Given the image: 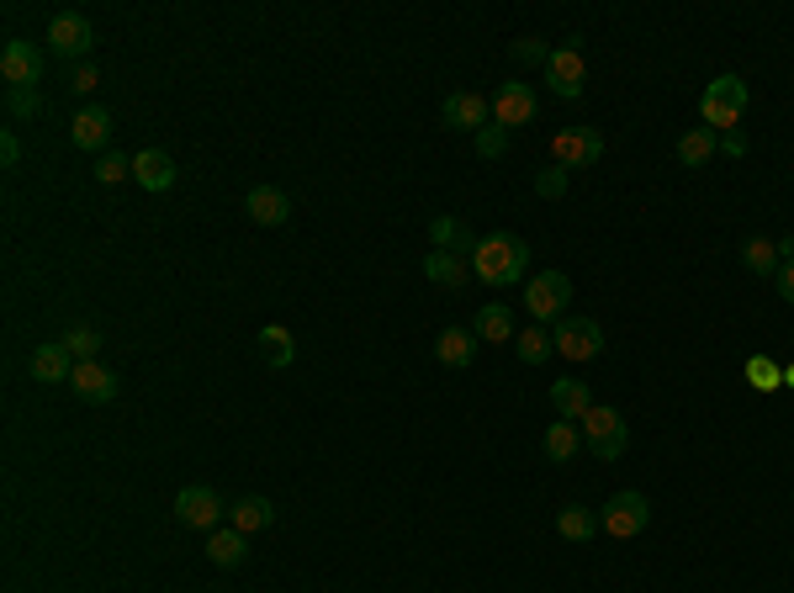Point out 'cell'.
<instances>
[{"instance_id": "obj_1", "label": "cell", "mask_w": 794, "mask_h": 593, "mask_svg": "<svg viewBox=\"0 0 794 593\" xmlns=\"http://www.w3.org/2000/svg\"><path fill=\"white\" fill-rule=\"evenodd\" d=\"M472 276L487 286H514L529 276V244L519 234H487L472 255Z\"/></svg>"}, {"instance_id": "obj_2", "label": "cell", "mask_w": 794, "mask_h": 593, "mask_svg": "<svg viewBox=\"0 0 794 593\" xmlns=\"http://www.w3.org/2000/svg\"><path fill=\"white\" fill-rule=\"evenodd\" d=\"M746 101H752V91H746V80L742 74H721V80H710V91L699 95V112H704V127L715 133H731L736 122H742V112H746Z\"/></svg>"}, {"instance_id": "obj_3", "label": "cell", "mask_w": 794, "mask_h": 593, "mask_svg": "<svg viewBox=\"0 0 794 593\" xmlns=\"http://www.w3.org/2000/svg\"><path fill=\"white\" fill-rule=\"evenodd\" d=\"M578 425H582V446L599 456V461H620V456H626L630 429H626V419H620L615 408L594 403V408H588V413L578 419Z\"/></svg>"}, {"instance_id": "obj_4", "label": "cell", "mask_w": 794, "mask_h": 593, "mask_svg": "<svg viewBox=\"0 0 794 593\" xmlns=\"http://www.w3.org/2000/svg\"><path fill=\"white\" fill-rule=\"evenodd\" d=\"M567 303H573V282L561 270H540L529 276L525 286V308L535 324H551V318H567Z\"/></svg>"}, {"instance_id": "obj_5", "label": "cell", "mask_w": 794, "mask_h": 593, "mask_svg": "<svg viewBox=\"0 0 794 593\" xmlns=\"http://www.w3.org/2000/svg\"><path fill=\"white\" fill-rule=\"evenodd\" d=\"M223 499H217V488H207V482H192V488H181L175 493V520L186 524V530H223Z\"/></svg>"}, {"instance_id": "obj_6", "label": "cell", "mask_w": 794, "mask_h": 593, "mask_svg": "<svg viewBox=\"0 0 794 593\" xmlns=\"http://www.w3.org/2000/svg\"><path fill=\"white\" fill-rule=\"evenodd\" d=\"M604 160V139L599 127H561L551 133V165L561 170H588Z\"/></svg>"}, {"instance_id": "obj_7", "label": "cell", "mask_w": 794, "mask_h": 593, "mask_svg": "<svg viewBox=\"0 0 794 593\" xmlns=\"http://www.w3.org/2000/svg\"><path fill=\"white\" fill-rule=\"evenodd\" d=\"M651 524V503L647 493H615V499L599 509V530H609L615 541H630Z\"/></svg>"}, {"instance_id": "obj_8", "label": "cell", "mask_w": 794, "mask_h": 593, "mask_svg": "<svg viewBox=\"0 0 794 593\" xmlns=\"http://www.w3.org/2000/svg\"><path fill=\"white\" fill-rule=\"evenodd\" d=\"M556 356L567 360H594L604 350V329L594 324V318H582V313H567V318H556Z\"/></svg>"}, {"instance_id": "obj_9", "label": "cell", "mask_w": 794, "mask_h": 593, "mask_svg": "<svg viewBox=\"0 0 794 593\" xmlns=\"http://www.w3.org/2000/svg\"><path fill=\"white\" fill-rule=\"evenodd\" d=\"M582 80H588L582 48H578V43L551 48V64H546V85H551L556 101H578V95H582Z\"/></svg>"}, {"instance_id": "obj_10", "label": "cell", "mask_w": 794, "mask_h": 593, "mask_svg": "<svg viewBox=\"0 0 794 593\" xmlns=\"http://www.w3.org/2000/svg\"><path fill=\"white\" fill-rule=\"evenodd\" d=\"M0 80H6V91L38 85L43 80V48L27 43V38H11V43L0 48Z\"/></svg>"}, {"instance_id": "obj_11", "label": "cell", "mask_w": 794, "mask_h": 593, "mask_svg": "<svg viewBox=\"0 0 794 593\" xmlns=\"http://www.w3.org/2000/svg\"><path fill=\"white\" fill-rule=\"evenodd\" d=\"M487 117H493V101L482 91H456V95H445V106H440V122L456 127V133H472V139L487 127Z\"/></svg>"}, {"instance_id": "obj_12", "label": "cell", "mask_w": 794, "mask_h": 593, "mask_svg": "<svg viewBox=\"0 0 794 593\" xmlns=\"http://www.w3.org/2000/svg\"><path fill=\"white\" fill-rule=\"evenodd\" d=\"M91 43H96V32H91V22H85L80 11H59V17L49 22V48L53 53H64V59H85Z\"/></svg>"}, {"instance_id": "obj_13", "label": "cell", "mask_w": 794, "mask_h": 593, "mask_svg": "<svg viewBox=\"0 0 794 593\" xmlns=\"http://www.w3.org/2000/svg\"><path fill=\"white\" fill-rule=\"evenodd\" d=\"M487 101H493V117H498V127H529V122H535V91H529V85H519V80L498 85Z\"/></svg>"}, {"instance_id": "obj_14", "label": "cell", "mask_w": 794, "mask_h": 593, "mask_svg": "<svg viewBox=\"0 0 794 593\" xmlns=\"http://www.w3.org/2000/svg\"><path fill=\"white\" fill-rule=\"evenodd\" d=\"M70 387H74V398L80 403H112L117 398V371H106L101 360H80L74 366V377H70Z\"/></svg>"}, {"instance_id": "obj_15", "label": "cell", "mask_w": 794, "mask_h": 593, "mask_svg": "<svg viewBox=\"0 0 794 593\" xmlns=\"http://www.w3.org/2000/svg\"><path fill=\"white\" fill-rule=\"evenodd\" d=\"M27 366H32V381L59 387V381L74 377V366H80V360L64 350V339H49V345H38V350H32V360H27Z\"/></svg>"}, {"instance_id": "obj_16", "label": "cell", "mask_w": 794, "mask_h": 593, "mask_svg": "<svg viewBox=\"0 0 794 593\" xmlns=\"http://www.w3.org/2000/svg\"><path fill=\"white\" fill-rule=\"evenodd\" d=\"M244 213L255 217L260 228H281L291 217V196L281 186H255L249 196H244Z\"/></svg>"}, {"instance_id": "obj_17", "label": "cell", "mask_w": 794, "mask_h": 593, "mask_svg": "<svg viewBox=\"0 0 794 593\" xmlns=\"http://www.w3.org/2000/svg\"><path fill=\"white\" fill-rule=\"evenodd\" d=\"M106 139H112V112H106V106H85V112H74V127H70L74 149L96 154V149H106Z\"/></svg>"}, {"instance_id": "obj_18", "label": "cell", "mask_w": 794, "mask_h": 593, "mask_svg": "<svg viewBox=\"0 0 794 593\" xmlns=\"http://www.w3.org/2000/svg\"><path fill=\"white\" fill-rule=\"evenodd\" d=\"M133 181L144 191H169L175 186V160L165 149H144V154H133Z\"/></svg>"}, {"instance_id": "obj_19", "label": "cell", "mask_w": 794, "mask_h": 593, "mask_svg": "<svg viewBox=\"0 0 794 593\" xmlns=\"http://www.w3.org/2000/svg\"><path fill=\"white\" fill-rule=\"evenodd\" d=\"M434 356H440V366H456V371H466V366H472V356H477V334L461 329V324H451V329L434 339Z\"/></svg>"}, {"instance_id": "obj_20", "label": "cell", "mask_w": 794, "mask_h": 593, "mask_svg": "<svg viewBox=\"0 0 794 593\" xmlns=\"http://www.w3.org/2000/svg\"><path fill=\"white\" fill-rule=\"evenodd\" d=\"M424 276H430L434 286H466L472 282V265L461 260L456 249H430V255H424Z\"/></svg>"}, {"instance_id": "obj_21", "label": "cell", "mask_w": 794, "mask_h": 593, "mask_svg": "<svg viewBox=\"0 0 794 593\" xmlns=\"http://www.w3.org/2000/svg\"><path fill=\"white\" fill-rule=\"evenodd\" d=\"M207 556H213V568H244L249 535H239L234 524H228V530H213V535H207Z\"/></svg>"}, {"instance_id": "obj_22", "label": "cell", "mask_w": 794, "mask_h": 593, "mask_svg": "<svg viewBox=\"0 0 794 593\" xmlns=\"http://www.w3.org/2000/svg\"><path fill=\"white\" fill-rule=\"evenodd\" d=\"M270 520H276V503L260 499V493H249V499H239L228 509V524H234L239 535H255V530H265Z\"/></svg>"}, {"instance_id": "obj_23", "label": "cell", "mask_w": 794, "mask_h": 593, "mask_svg": "<svg viewBox=\"0 0 794 593\" xmlns=\"http://www.w3.org/2000/svg\"><path fill=\"white\" fill-rule=\"evenodd\" d=\"M715 154H721V139H715L710 127H689V133L678 139V165L699 170V165H710Z\"/></svg>"}, {"instance_id": "obj_24", "label": "cell", "mask_w": 794, "mask_h": 593, "mask_svg": "<svg viewBox=\"0 0 794 593\" xmlns=\"http://www.w3.org/2000/svg\"><path fill=\"white\" fill-rule=\"evenodd\" d=\"M551 408L561 413V419H582V413L594 408V398H588V381H573V377L551 381Z\"/></svg>"}, {"instance_id": "obj_25", "label": "cell", "mask_w": 794, "mask_h": 593, "mask_svg": "<svg viewBox=\"0 0 794 593\" xmlns=\"http://www.w3.org/2000/svg\"><path fill=\"white\" fill-rule=\"evenodd\" d=\"M430 238H434V249H456V255H477V244H482V238H472V228L456 223V217H434Z\"/></svg>"}, {"instance_id": "obj_26", "label": "cell", "mask_w": 794, "mask_h": 593, "mask_svg": "<svg viewBox=\"0 0 794 593\" xmlns=\"http://www.w3.org/2000/svg\"><path fill=\"white\" fill-rule=\"evenodd\" d=\"M255 339H260L265 366H276V371H281V366H291V360H297V339H291V334L281 329V324H265V329L255 334Z\"/></svg>"}, {"instance_id": "obj_27", "label": "cell", "mask_w": 794, "mask_h": 593, "mask_svg": "<svg viewBox=\"0 0 794 593\" xmlns=\"http://www.w3.org/2000/svg\"><path fill=\"white\" fill-rule=\"evenodd\" d=\"M540 446H546V456H551V461H573V456L582 451V429L573 425V419H561V425L546 429V440H540Z\"/></svg>"}, {"instance_id": "obj_28", "label": "cell", "mask_w": 794, "mask_h": 593, "mask_svg": "<svg viewBox=\"0 0 794 593\" xmlns=\"http://www.w3.org/2000/svg\"><path fill=\"white\" fill-rule=\"evenodd\" d=\"M742 265L752 270V276H778V244L773 238H746L742 244Z\"/></svg>"}, {"instance_id": "obj_29", "label": "cell", "mask_w": 794, "mask_h": 593, "mask_svg": "<svg viewBox=\"0 0 794 593\" xmlns=\"http://www.w3.org/2000/svg\"><path fill=\"white\" fill-rule=\"evenodd\" d=\"M472 334H477V339H514V318H508L504 303H487V308H477V318H472Z\"/></svg>"}, {"instance_id": "obj_30", "label": "cell", "mask_w": 794, "mask_h": 593, "mask_svg": "<svg viewBox=\"0 0 794 593\" xmlns=\"http://www.w3.org/2000/svg\"><path fill=\"white\" fill-rule=\"evenodd\" d=\"M514 350H519V360H525V366H540V360H551V356H556V339H551L546 329H540V324H535V329L514 334Z\"/></svg>"}, {"instance_id": "obj_31", "label": "cell", "mask_w": 794, "mask_h": 593, "mask_svg": "<svg viewBox=\"0 0 794 593\" xmlns=\"http://www.w3.org/2000/svg\"><path fill=\"white\" fill-rule=\"evenodd\" d=\"M556 530H561L567 541H588V535L599 530V514H588V509H578V503H567V509L556 514Z\"/></svg>"}, {"instance_id": "obj_32", "label": "cell", "mask_w": 794, "mask_h": 593, "mask_svg": "<svg viewBox=\"0 0 794 593\" xmlns=\"http://www.w3.org/2000/svg\"><path fill=\"white\" fill-rule=\"evenodd\" d=\"M746 381H752L757 392H773V387H784V366L769 356H752L746 360Z\"/></svg>"}, {"instance_id": "obj_33", "label": "cell", "mask_w": 794, "mask_h": 593, "mask_svg": "<svg viewBox=\"0 0 794 593\" xmlns=\"http://www.w3.org/2000/svg\"><path fill=\"white\" fill-rule=\"evenodd\" d=\"M6 112H11V117H38V112H43L38 85H17V91H6Z\"/></svg>"}, {"instance_id": "obj_34", "label": "cell", "mask_w": 794, "mask_h": 593, "mask_svg": "<svg viewBox=\"0 0 794 593\" xmlns=\"http://www.w3.org/2000/svg\"><path fill=\"white\" fill-rule=\"evenodd\" d=\"M127 175H133V160H127V154H101L96 160V181L101 186H117V181H127Z\"/></svg>"}, {"instance_id": "obj_35", "label": "cell", "mask_w": 794, "mask_h": 593, "mask_svg": "<svg viewBox=\"0 0 794 593\" xmlns=\"http://www.w3.org/2000/svg\"><path fill=\"white\" fill-rule=\"evenodd\" d=\"M64 350H70L74 360H96L101 334L96 329H70V334H64Z\"/></svg>"}, {"instance_id": "obj_36", "label": "cell", "mask_w": 794, "mask_h": 593, "mask_svg": "<svg viewBox=\"0 0 794 593\" xmlns=\"http://www.w3.org/2000/svg\"><path fill=\"white\" fill-rule=\"evenodd\" d=\"M477 154L482 160H504L508 154V127H493V122H487V127L477 133Z\"/></svg>"}, {"instance_id": "obj_37", "label": "cell", "mask_w": 794, "mask_h": 593, "mask_svg": "<svg viewBox=\"0 0 794 593\" xmlns=\"http://www.w3.org/2000/svg\"><path fill=\"white\" fill-rule=\"evenodd\" d=\"M535 191H540L546 202H556V196H567V170H561V165H546L540 175H535Z\"/></svg>"}, {"instance_id": "obj_38", "label": "cell", "mask_w": 794, "mask_h": 593, "mask_svg": "<svg viewBox=\"0 0 794 593\" xmlns=\"http://www.w3.org/2000/svg\"><path fill=\"white\" fill-rule=\"evenodd\" d=\"M508 53H514V64H551V48L540 43V38H519Z\"/></svg>"}, {"instance_id": "obj_39", "label": "cell", "mask_w": 794, "mask_h": 593, "mask_svg": "<svg viewBox=\"0 0 794 593\" xmlns=\"http://www.w3.org/2000/svg\"><path fill=\"white\" fill-rule=\"evenodd\" d=\"M17 160H22V139H17V133H0V165L11 170Z\"/></svg>"}, {"instance_id": "obj_40", "label": "cell", "mask_w": 794, "mask_h": 593, "mask_svg": "<svg viewBox=\"0 0 794 593\" xmlns=\"http://www.w3.org/2000/svg\"><path fill=\"white\" fill-rule=\"evenodd\" d=\"M721 154H731V160H742V154H746V133H742V127L721 133Z\"/></svg>"}, {"instance_id": "obj_41", "label": "cell", "mask_w": 794, "mask_h": 593, "mask_svg": "<svg viewBox=\"0 0 794 593\" xmlns=\"http://www.w3.org/2000/svg\"><path fill=\"white\" fill-rule=\"evenodd\" d=\"M101 85V74H96V64H80V70H74V91L80 95H91Z\"/></svg>"}, {"instance_id": "obj_42", "label": "cell", "mask_w": 794, "mask_h": 593, "mask_svg": "<svg viewBox=\"0 0 794 593\" xmlns=\"http://www.w3.org/2000/svg\"><path fill=\"white\" fill-rule=\"evenodd\" d=\"M778 297L794 308V260L790 265H778Z\"/></svg>"}, {"instance_id": "obj_43", "label": "cell", "mask_w": 794, "mask_h": 593, "mask_svg": "<svg viewBox=\"0 0 794 593\" xmlns=\"http://www.w3.org/2000/svg\"><path fill=\"white\" fill-rule=\"evenodd\" d=\"M784 387H794V366H784Z\"/></svg>"}]
</instances>
